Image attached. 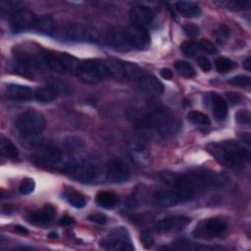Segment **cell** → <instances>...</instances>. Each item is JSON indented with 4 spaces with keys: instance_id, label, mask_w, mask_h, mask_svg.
Returning a JSON list of instances; mask_svg holds the SVG:
<instances>
[{
    "instance_id": "1",
    "label": "cell",
    "mask_w": 251,
    "mask_h": 251,
    "mask_svg": "<svg viewBox=\"0 0 251 251\" xmlns=\"http://www.w3.org/2000/svg\"><path fill=\"white\" fill-rule=\"evenodd\" d=\"M160 179L175 188H182L197 194L209 188L221 187L226 182V176L211 171H195L184 174L162 172Z\"/></svg>"
},
{
    "instance_id": "2",
    "label": "cell",
    "mask_w": 251,
    "mask_h": 251,
    "mask_svg": "<svg viewBox=\"0 0 251 251\" xmlns=\"http://www.w3.org/2000/svg\"><path fill=\"white\" fill-rule=\"evenodd\" d=\"M206 150L218 163L228 168L240 167L250 159L249 150L245 149L234 140H223L208 143L206 145Z\"/></svg>"
},
{
    "instance_id": "3",
    "label": "cell",
    "mask_w": 251,
    "mask_h": 251,
    "mask_svg": "<svg viewBox=\"0 0 251 251\" xmlns=\"http://www.w3.org/2000/svg\"><path fill=\"white\" fill-rule=\"evenodd\" d=\"M140 126L152 130L159 136L169 137L179 130L180 122L170 110L155 108L143 117Z\"/></svg>"
},
{
    "instance_id": "4",
    "label": "cell",
    "mask_w": 251,
    "mask_h": 251,
    "mask_svg": "<svg viewBox=\"0 0 251 251\" xmlns=\"http://www.w3.org/2000/svg\"><path fill=\"white\" fill-rule=\"evenodd\" d=\"M35 162L47 169L72 175L76 172L79 165L75 157L54 146L43 148L35 156Z\"/></svg>"
},
{
    "instance_id": "5",
    "label": "cell",
    "mask_w": 251,
    "mask_h": 251,
    "mask_svg": "<svg viewBox=\"0 0 251 251\" xmlns=\"http://www.w3.org/2000/svg\"><path fill=\"white\" fill-rule=\"evenodd\" d=\"M15 126L22 136L23 143L33 144L42 138L41 133L46 126V119L39 112L27 111L17 118Z\"/></svg>"
},
{
    "instance_id": "6",
    "label": "cell",
    "mask_w": 251,
    "mask_h": 251,
    "mask_svg": "<svg viewBox=\"0 0 251 251\" xmlns=\"http://www.w3.org/2000/svg\"><path fill=\"white\" fill-rule=\"evenodd\" d=\"M39 60L41 67L49 71L55 73H72L75 75L80 63V60L70 54L47 50L39 52Z\"/></svg>"
},
{
    "instance_id": "7",
    "label": "cell",
    "mask_w": 251,
    "mask_h": 251,
    "mask_svg": "<svg viewBox=\"0 0 251 251\" xmlns=\"http://www.w3.org/2000/svg\"><path fill=\"white\" fill-rule=\"evenodd\" d=\"M55 33L65 40L75 42H97L100 39V33L94 26L77 23L64 25Z\"/></svg>"
},
{
    "instance_id": "8",
    "label": "cell",
    "mask_w": 251,
    "mask_h": 251,
    "mask_svg": "<svg viewBox=\"0 0 251 251\" xmlns=\"http://www.w3.org/2000/svg\"><path fill=\"white\" fill-rule=\"evenodd\" d=\"M75 75L85 83L95 84L110 77V72L106 60L87 59L80 61Z\"/></svg>"
},
{
    "instance_id": "9",
    "label": "cell",
    "mask_w": 251,
    "mask_h": 251,
    "mask_svg": "<svg viewBox=\"0 0 251 251\" xmlns=\"http://www.w3.org/2000/svg\"><path fill=\"white\" fill-rule=\"evenodd\" d=\"M14 63L13 70L24 76L31 77L36 69L41 67L39 60V53L35 56L29 51L16 47L14 49Z\"/></svg>"
},
{
    "instance_id": "10",
    "label": "cell",
    "mask_w": 251,
    "mask_h": 251,
    "mask_svg": "<svg viewBox=\"0 0 251 251\" xmlns=\"http://www.w3.org/2000/svg\"><path fill=\"white\" fill-rule=\"evenodd\" d=\"M192 191L182 189V188H175L171 190H161L154 194L152 202L155 206L161 208H169L174 207L181 203L188 202L196 197Z\"/></svg>"
},
{
    "instance_id": "11",
    "label": "cell",
    "mask_w": 251,
    "mask_h": 251,
    "mask_svg": "<svg viewBox=\"0 0 251 251\" xmlns=\"http://www.w3.org/2000/svg\"><path fill=\"white\" fill-rule=\"evenodd\" d=\"M227 228V224L221 218H210L200 221L194 227L192 234L196 238L212 239L222 235Z\"/></svg>"
},
{
    "instance_id": "12",
    "label": "cell",
    "mask_w": 251,
    "mask_h": 251,
    "mask_svg": "<svg viewBox=\"0 0 251 251\" xmlns=\"http://www.w3.org/2000/svg\"><path fill=\"white\" fill-rule=\"evenodd\" d=\"M100 246L112 251H132L134 249L130 242L128 233L124 227L115 228L108 237L100 241Z\"/></svg>"
},
{
    "instance_id": "13",
    "label": "cell",
    "mask_w": 251,
    "mask_h": 251,
    "mask_svg": "<svg viewBox=\"0 0 251 251\" xmlns=\"http://www.w3.org/2000/svg\"><path fill=\"white\" fill-rule=\"evenodd\" d=\"M106 62L109 68L110 77H115L119 79L139 78L145 75L138 66L129 62H124L114 59L106 60Z\"/></svg>"
},
{
    "instance_id": "14",
    "label": "cell",
    "mask_w": 251,
    "mask_h": 251,
    "mask_svg": "<svg viewBox=\"0 0 251 251\" xmlns=\"http://www.w3.org/2000/svg\"><path fill=\"white\" fill-rule=\"evenodd\" d=\"M106 179L114 183L127 181L130 177V168L122 159H111L105 167Z\"/></svg>"
},
{
    "instance_id": "15",
    "label": "cell",
    "mask_w": 251,
    "mask_h": 251,
    "mask_svg": "<svg viewBox=\"0 0 251 251\" xmlns=\"http://www.w3.org/2000/svg\"><path fill=\"white\" fill-rule=\"evenodd\" d=\"M38 17L30 10L20 7L10 15V25L15 32L33 29Z\"/></svg>"
},
{
    "instance_id": "16",
    "label": "cell",
    "mask_w": 251,
    "mask_h": 251,
    "mask_svg": "<svg viewBox=\"0 0 251 251\" xmlns=\"http://www.w3.org/2000/svg\"><path fill=\"white\" fill-rule=\"evenodd\" d=\"M103 40L104 42L118 50V51H129L132 50L131 46L128 41L127 33H126V28L123 26H112L108 28L103 35Z\"/></svg>"
},
{
    "instance_id": "17",
    "label": "cell",
    "mask_w": 251,
    "mask_h": 251,
    "mask_svg": "<svg viewBox=\"0 0 251 251\" xmlns=\"http://www.w3.org/2000/svg\"><path fill=\"white\" fill-rule=\"evenodd\" d=\"M103 173H105V171L98 161L87 159L78 165L74 176L81 182H94L101 177Z\"/></svg>"
},
{
    "instance_id": "18",
    "label": "cell",
    "mask_w": 251,
    "mask_h": 251,
    "mask_svg": "<svg viewBox=\"0 0 251 251\" xmlns=\"http://www.w3.org/2000/svg\"><path fill=\"white\" fill-rule=\"evenodd\" d=\"M190 220L184 216H172L159 221L154 226V231L158 233H168V232H177L182 230L188 224Z\"/></svg>"
},
{
    "instance_id": "19",
    "label": "cell",
    "mask_w": 251,
    "mask_h": 251,
    "mask_svg": "<svg viewBox=\"0 0 251 251\" xmlns=\"http://www.w3.org/2000/svg\"><path fill=\"white\" fill-rule=\"evenodd\" d=\"M131 49L145 50L150 46V35L143 27L130 25L126 27Z\"/></svg>"
},
{
    "instance_id": "20",
    "label": "cell",
    "mask_w": 251,
    "mask_h": 251,
    "mask_svg": "<svg viewBox=\"0 0 251 251\" xmlns=\"http://www.w3.org/2000/svg\"><path fill=\"white\" fill-rule=\"evenodd\" d=\"M4 95L8 100L14 102H26L34 97V91L26 85L10 83L5 87Z\"/></svg>"
},
{
    "instance_id": "21",
    "label": "cell",
    "mask_w": 251,
    "mask_h": 251,
    "mask_svg": "<svg viewBox=\"0 0 251 251\" xmlns=\"http://www.w3.org/2000/svg\"><path fill=\"white\" fill-rule=\"evenodd\" d=\"M129 20L132 25L145 28V26L152 24L154 20V13L146 6L132 7L129 11Z\"/></svg>"
},
{
    "instance_id": "22",
    "label": "cell",
    "mask_w": 251,
    "mask_h": 251,
    "mask_svg": "<svg viewBox=\"0 0 251 251\" xmlns=\"http://www.w3.org/2000/svg\"><path fill=\"white\" fill-rule=\"evenodd\" d=\"M55 213H56V210L54 206L50 204H46L39 210L30 211L26 216V220L30 224H33L36 226H45L52 221V219L55 216Z\"/></svg>"
},
{
    "instance_id": "23",
    "label": "cell",
    "mask_w": 251,
    "mask_h": 251,
    "mask_svg": "<svg viewBox=\"0 0 251 251\" xmlns=\"http://www.w3.org/2000/svg\"><path fill=\"white\" fill-rule=\"evenodd\" d=\"M128 154L131 161L139 167H146L150 163V154L148 148L143 143H132L128 149Z\"/></svg>"
},
{
    "instance_id": "24",
    "label": "cell",
    "mask_w": 251,
    "mask_h": 251,
    "mask_svg": "<svg viewBox=\"0 0 251 251\" xmlns=\"http://www.w3.org/2000/svg\"><path fill=\"white\" fill-rule=\"evenodd\" d=\"M140 89L151 95H159L164 91L163 83L152 75H144L138 78Z\"/></svg>"
},
{
    "instance_id": "25",
    "label": "cell",
    "mask_w": 251,
    "mask_h": 251,
    "mask_svg": "<svg viewBox=\"0 0 251 251\" xmlns=\"http://www.w3.org/2000/svg\"><path fill=\"white\" fill-rule=\"evenodd\" d=\"M60 94L59 85L56 83H49L46 85H42L37 87L34 90V98L43 103L51 102L55 100Z\"/></svg>"
},
{
    "instance_id": "26",
    "label": "cell",
    "mask_w": 251,
    "mask_h": 251,
    "mask_svg": "<svg viewBox=\"0 0 251 251\" xmlns=\"http://www.w3.org/2000/svg\"><path fill=\"white\" fill-rule=\"evenodd\" d=\"M176 9L184 18H197L201 15L200 6L192 1H178L176 3Z\"/></svg>"
},
{
    "instance_id": "27",
    "label": "cell",
    "mask_w": 251,
    "mask_h": 251,
    "mask_svg": "<svg viewBox=\"0 0 251 251\" xmlns=\"http://www.w3.org/2000/svg\"><path fill=\"white\" fill-rule=\"evenodd\" d=\"M33 30H36L39 33L42 34H47V35H52L56 32V23L54 19L51 16H41L38 17L34 26Z\"/></svg>"
},
{
    "instance_id": "28",
    "label": "cell",
    "mask_w": 251,
    "mask_h": 251,
    "mask_svg": "<svg viewBox=\"0 0 251 251\" xmlns=\"http://www.w3.org/2000/svg\"><path fill=\"white\" fill-rule=\"evenodd\" d=\"M95 201L102 208L113 209L119 204L120 198H119L118 194L113 191L103 190V191H99L96 194Z\"/></svg>"
},
{
    "instance_id": "29",
    "label": "cell",
    "mask_w": 251,
    "mask_h": 251,
    "mask_svg": "<svg viewBox=\"0 0 251 251\" xmlns=\"http://www.w3.org/2000/svg\"><path fill=\"white\" fill-rule=\"evenodd\" d=\"M212 105L214 115L217 121L223 122L227 116V104L226 101L220 95L214 94L212 96Z\"/></svg>"
},
{
    "instance_id": "30",
    "label": "cell",
    "mask_w": 251,
    "mask_h": 251,
    "mask_svg": "<svg viewBox=\"0 0 251 251\" xmlns=\"http://www.w3.org/2000/svg\"><path fill=\"white\" fill-rule=\"evenodd\" d=\"M166 249H173V250H213L214 248L211 246L200 245L194 242H191L186 239H178L171 243L170 246L165 247Z\"/></svg>"
},
{
    "instance_id": "31",
    "label": "cell",
    "mask_w": 251,
    "mask_h": 251,
    "mask_svg": "<svg viewBox=\"0 0 251 251\" xmlns=\"http://www.w3.org/2000/svg\"><path fill=\"white\" fill-rule=\"evenodd\" d=\"M0 143H1V151L3 155H5L9 160H12V161L19 160V157H20L19 150L10 139L5 137L4 135H1Z\"/></svg>"
},
{
    "instance_id": "32",
    "label": "cell",
    "mask_w": 251,
    "mask_h": 251,
    "mask_svg": "<svg viewBox=\"0 0 251 251\" xmlns=\"http://www.w3.org/2000/svg\"><path fill=\"white\" fill-rule=\"evenodd\" d=\"M65 198L66 200L70 203V205H72L75 208H83L86 205V200L84 198V196L74 190V189H70L68 191L65 192Z\"/></svg>"
},
{
    "instance_id": "33",
    "label": "cell",
    "mask_w": 251,
    "mask_h": 251,
    "mask_svg": "<svg viewBox=\"0 0 251 251\" xmlns=\"http://www.w3.org/2000/svg\"><path fill=\"white\" fill-rule=\"evenodd\" d=\"M175 68L180 75H182L186 78H191L196 75L194 68L186 61H182V60L176 61L175 63Z\"/></svg>"
},
{
    "instance_id": "34",
    "label": "cell",
    "mask_w": 251,
    "mask_h": 251,
    "mask_svg": "<svg viewBox=\"0 0 251 251\" xmlns=\"http://www.w3.org/2000/svg\"><path fill=\"white\" fill-rule=\"evenodd\" d=\"M187 120L192 123L193 125H197V126H209L211 121H210V118L202 113V112H199V111H190L188 112L187 114Z\"/></svg>"
},
{
    "instance_id": "35",
    "label": "cell",
    "mask_w": 251,
    "mask_h": 251,
    "mask_svg": "<svg viewBox=\"0 0 251 251\" xmlns=\"http://www.w3.org/2000/svg\"><path fill=\"white\" fill-rule=\"evenodd\" d=\"M219 6H223L226 9L232 10V11H241L248 9L250 7L249 1H235V0H225V1H219L216 2Z\"/></svg>"
},
{
    "instance_id": "36",
    "label": "cell",
    "mask_w": 251,
    "mask_h": 251,
    "mask_svg": "<svg viewBox=\"0 0 251 251\" xmlns=\"http://www.w3.org/2000/svg\"><path fill=\"white\" fill-rule=\"evenodd\" d=\"M235 67H236V64L232 60L226 57H219L215 61V68L221 74L227 73L233 70Z\"/></svg>"
},
{
    "instance_id": "37",
    "label": "cell",
    "mask_w": 251,
    "mask_h": 251,
    "mask_svg": "<svg viewBox=\"0 0 251 251\" xmlns=\"http://www.w3.org/2000/svg\"><path fill=\"white\" fill-rule=\"evenodd\" d=\"M180 49L188 57H194L198 55L201 50L198 42H195V41H184L180 45Z\"/></svg>"
},
{
    "instance_id": "38",
    "label": "cell",
    "mask_w": 251,
    "mask_h": 251,
    "mask_svg": "<svg viewBox=\"0 0 251 251\" xmlns=\"http://www.w3.org/2000/svg\"><path fill=\"white\" fill-rule=\"evenodd\" d=\"M229 33H230L229 28L226 25H222L214 30V37L219 44L223 45L227 41L229 37Z\"/></svg>"
},
{
    "instance_id": "39",
    "label": "cell",
    "mask_w": 251,
    "mask_h": 251,
    "mask_svg": "<svg viewBox=\"0 0 251 251\" xmlns=\"http://www.w3.org/2000/svg\"><path fill=\"white\" fill-rule=\"evenodd\" d=\"M251 82L250 76L246 75H237L228 79V83L236 86H249Z\"/></svg>"
},
{
    "instance_id": "40",
    "label": "cell",
    "mask_w": 251,
    "mask_h": 251,
    "mask_svg": "<svg viewBox=\"0 0 251 251\" xmlns=\"http://www.w3.org/2000/svg\"><path fill=\"white\" fill-rule=\"evenodd\" d=\"M34 187H35V182L32 178H25L21 182L19 190L22 194L27 195L34 190Z\"/></svg>"
},
{
    "instance_id": "41",
    "label": "cell",
    "mask_w": 251,
    "mask_h": 251,
    "mask_svg": "<svg viewBox=\"0 0 251 251\" xmlns=\"http://www.w3.org/2000/svg\"><path fill=\"white\" fill-rule=\"evenodd\" d=\"M235 120L238 124L243 126H249L250 125V113L246 110L238 111L235 114Z\"/></svg>"
},
{
    "instance_id": "42",
    "label": "cell",
    "mask_w": 251,
    "mask_h": 251,
    "mask_svg": "<svg viewBox=\"0 0 251 251\" xmlns=\"http://www.w3.org/2000/svg\"><path fill=\"white\" fill-rule=\"evenodd\" d=\"M65 145L67 148H69L70 150L71 149H77V148H80L82 145H83V142L77 138V137H75V136H69L65 139L64 141Z\"/></svg>"
},
{
    "instance_id": "43",
    "label": "cell",
    "mask_w": 251,
    "mask_h": 251,
    "mask_svg": "<svg viewBox=\"0 0 251 251\" xmlns=\"http://www.w3.org/2000/svg\"><path fill=\"white\" fill-rule=\"evenodd\" d=\"M198 44H199L200 49H201V50H204V51L207 52V53L215 54V53H217V51H218L217 48L215 47V45H214L212 42H210L209 40L202 39L201 41L198 42Z\"/></svg>"
},
{
    "instance_id": "44",
    "label": "cell",
    "mask_w": 251,
    "mask_h": 251,
    "mask_svg": "<svg viewBox=\"0 0 251 251\" xmlns=\"http://www.w3.org/2000/svg\"><path fill=\"white\" fill-rule=\"evenodd\" d=\"M140 240H141L143 246L146 249L152 248L154 246V243H155L154 238L152 237V235L150 233H148V232H145V231L140 234Z\"/></svg>"
},
{
    "instance_id": "45",
    "label": "cell",
    "mask_w": 251,
    "mask_h": 251,
    "mask_svg": "<svg viewBox=\"0 0 251 251\" xmlns=\"http://www.w3.org/2000/svg\"><path fill=\"white\" fill-rule=\"evenodd\" d=\"M183 30L185 34L191 38H195L199 34V27L192 24H187L183 26Z\"/></svg>"
},
{
    "instance_id": "46",
    "label": "cell",
    "mask_w": 251,
    "mask_h": 251,
    "mask_svg": "<svg viewBox=\"0 0 251 251\" xmlns=\"http://www.w3.org/2000/svg\"><path fill=\"white\" fill-rule=\"evenodd\" d=\"M87 219L93 223H96V224H99V225H106L108 220H107V217L105 214H102V213H94V214H91L87 217Z\"/></svg>"
},
{
    "instance_id": "47",
    "label": "cell",
    "mask_w": 251,
    "mask_h": 251,
    "mask_svg": "<svg viewBox=\"0 0 251 251\" xmlns=\"http://www.w3.org/2000/svg\"><path fill=\"white\" fill-rule=\"evenodd\" d=\"M197 63H198V66L200 67V69L204 72H209L212 69V64H211L210 60L205 56H199L197 59Z\"/></svg>"
},
{
    "instance_id": "48",
    "label": "cell",
    "mask_w": 251,
    "mask_h": 251,
    "mask_svg": "<svg viewBox=\"0 0 251 251\" xmlns=\"http://www.w3.org/2000/svg\"><path fill=\"white\" fill-rule=\"evenodd\" d=\"M226 100L227 102L231 103V104H238L242 101V97L239 93H236V92H232V91H229V92H226Z\"/></svg>"
},
{
    "instance_id": "49",
    "label": "cell",
    "mask_w": 251,
    "mask_h": 251,
    "mask_svg": "<svg viewBox=\"0 0 251 251\" xmlns=\"http://www.w3.org/2000/svg\"><path fill=\"white\" fill-rule=\"evenodd\" d=\"M160 75L163 78H165L167 80H170V79L173 78L174 73H173V71L170 68H163V69L160 70Z\"/></svg>"
},
{
    "instance_id": "50",
    "label": "cell",
    "mask_w": 251,
    "mask_h": 251,
    "mask_svg": "<svg viewBox=\"0 0 251 251\" xmlns=\"http://www.w3.org/2000/svg\"><path fill=\"white\" fill-rule=\"evenodd\" d=\"M75 221L73 218L69 217V216H64L60 221H59V225L60 226H69L71 224H73Z\"/></svg>"
},
{
    "instance_id": "51",
    "label": "cell",
    "mask_w": 251,
    "mask_h": 251,
    "mask_svg": "<svg viewBox=\"0 0 251 251\" xmlns=\"http://www.w3.org/2000/svg\"><path fill=\"white\" fill-rule=\"evenodd\" d=\"M15 230H16L17 232L22 233V234H27V233H28L27 229H26L25 227L22 226H15Z\"/></svg>"
},
{
    "instance_id": "52",
    "label": "cell",
    "mask_w": 251,
    "mask_h": 251,
    "mask_svg": "<svg viewBox=\"0 0 251 251\" xmlns=\"http://www.w3.org/2000/svg\"><path fill=\"white\" fill-rule=\"evenodd\" d=\"M243 67L247 70V71H250L251 70V60L250 58H246L244 61H243Z\"/></svg>"
},
{
    "instance_id": "53",
    "label": "cell",
    "mask_w": 251,
    "mask_h": 251,
    "mask_svg": "<svg viewBox=\"0 0 251 251\" xmlns=\"http://www.w3.org/2000/svg\"><path fill=\"white\" fill-rule=\"evenodd\" d=\"M49 237H56V233H50Z\"/></svg>"
}]
</instances>
